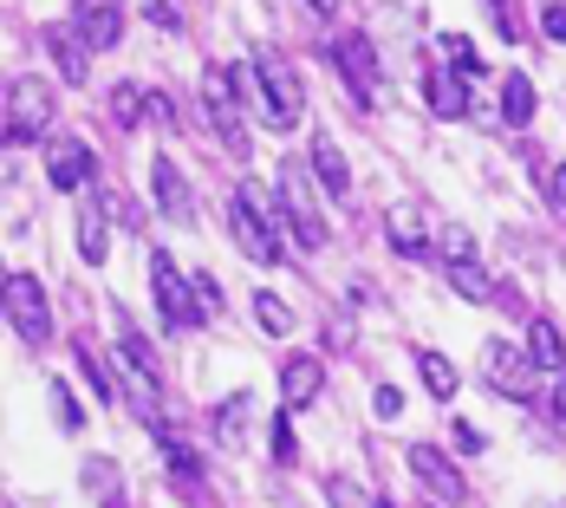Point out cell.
I'll use <instances>...</instances> for the list:
<instances>
[{
    "mask_svg": "<svg viewBox=\"0 0 566 508\" xmlns=\"http://www.w3.org/2000/svg\"><path fill=\"white\" fill-rule=\"evenodd\" d=\"M417 372H423V385H430L437 397H455V385H462V372H455L443 352H430V345L417 352Z\"/></svg>",
    "mask_w": 566,
    "mask_h": 508,
    "instance_id": "cell-22",
    "label": "cell"
},
{
    "mask_svg": "<svg viewBox=\"0 0 566 508\" xmlns=\"http://www.w3.org/2000/svg\"><path fill=\"white\" fill-rule=\"evenodd\" d=\"M72 352H78V379H85V385H92L98 397H117V392H112V379H105V372L92 365V352H85V345H72Z\"/></svg>",
    "mask_w": 566,
    "mask_h": 508,
    "instance_id": "cell-31",
    "label": "cell"
},
{
    "mask_svg": "<svg viewBox=\"0 0 566 508\" xmlns=\"http://www.w3.org/2000/svg\"><path fill=\"white\" fill-rule=\"evenodd\" d=\"M313 169H319L326 196H345V189H352V164L339 157V144H333V137H313Z\"/></svg>",
    "mask_w": 566,
    "mask_h": 508,
    "instance_id": "cell-19",
    "label": "cell"
},
{
    "mask_svg": "<svg viewBox=\"0 0 566 508\" xmlns=\"http://www.w3.org/2000/svg\"><path fill=\"white\" fill-rule=\"evenodd\" d=\"M450 287L462 293V300H475V307H482V300H495V281H489V274H482L475 261H462V268H450Z\"/></svg>",
    "mask_w": 566,
    "mask_h": 508,
    "instance_id": "cell-25",
    "label": "cell"
},
{
    "mask_svg": "<svg viewBox=\"0 0 566 508\" xmlns=\"http://www.w3.org/2000/svg\"><path fill=\"white\" fill-rule=\"evenodd\" d=\"M502 117H509L514 131L534 117V79H527V72H509V79H502Z\"/></svg>",
    "mask_w": 566,
    "mask_h": 508,
    "instance_id": "cell-21",
    "label": "cell"
},
{
    "mask_svg": "<svg viewBox=\"0 0 566 508\" xmlns=\"http://www.w3.org/2000/svg\"><path fill=\"white\" fill-rule=\"evenodd\" d=\"M228 85H234V79H228L222 65H209V72H202V105H209V117H216V131H222L228 151L248 157V124H241V105L228 99Z\"/></svg>",
    "mask_w": 566,
    "mask_h": 508,
    "instance_id": "cell-8",
    "label": "cell"
},
{
    "mask_svg": "<svg viewBox=\"0 0 566 508\" xmlns=\"http://www.w3.org/2000/svg\"><path fill=\"white\" fill-rule=\"evenodd\" d=\"M228 235H234V248H241L248 261H261V268L281 255V228L268 222L248 196H228Z\"/></svg>",
    "mask_w": 566,
    "mask_h": 508,
    "instance_id": "cell-6",
    "label": "cell"
},
{
    "mask_svg": "<svg viewBox=\"0 0 566 508\" xmlns=\"http://www.w3.org/2000/svg\"><path fill=\"white\" fill-rule=\"evenodd\" d=\"M78 483L92 489V502H98V508H124V502H130L124 469H117L112 456H85V463H78Z\"/></svg>",
    "mask_w": 566,
    "mask_h": 508,
    "instance_id": "cell-15",
    "label": "cell"
},
{
    "mask_svg": "<svg viewBox=\"0 0 566 508\" xmlns=\"http://www.w3.org/2000/svg\"><path fill=\"white\" fill-rule=\"evenodd\" d=\"M46 397H53V417H59V431H85V411L72 404V385H65V379H53V385H46Z\"/></svg>",
    "mask_w": 566,
    "mask_h": 508,
    "instance_id": "cell-26",
    "label": "cell"
},
{
    "mask_svg": "<svg viewBox=\"0 0 566 508\" xmlns=\"http://www.w3.org/2000/svg\"><path fill=\"white\" fill-rule=\"evenodd\" d=\"M150 189H157V209H164L170 222H182V216H189V189H182V169H176V157H157V164H150Z\"/></svg>",
    "mask_w": 566,
    "mask_h": 508,
    "instance_id": "cell-17",
    "label": "cell"
},
{
    "mask_svg": "<svg viewBox=\"0 0 566 508\" xmlns=\"http://www.w3.org/2000/svg\"><path fill=\"white\" fill-rule=\"evenodd\" d=\"M40 40H46L53 65L65 72V85H85V79H92V46H85V33H78V27H65V20H59V27H46Z\"/></svg>",
    "mask_w": 566,
    "mask_h": 508,
    "instance_id": "cell-12",
    "label": "cell"
},
{
    "mask_svg": "<svg viewBox=\"0 0 566 508\" xmlns=\"http://www.w3.org/2000/svg\"><path fill=\"white\" fill-rule=\"evenodd\" d=\"M150 287H157V313H164V333H189V326H202L209 313H202V300H189L196 281H182L176 274V261L157 248L150 255Z\"/></svg>",
    "mask_w": 566,
    "mask_h": 508,
    "instance_id": "cell-2",
    "label": "cell"
},
{
    "mask_svg": "<svg viewBox=\"0 0 566 508\" xmlns=\"http://www.w3.org/2000/svg\"><path fill=\"white\" fill-rule=\"evenodd\" d=\"M527 352H534L541 372H566V345H560V326L554 320H534L527 326Z\"/></svg>",
    "mask_w": 566,
    "mask_h": 508,
    "instance_id": "cell-20",
    "label": "cell"
},
{
    "mask_svg": "<svg viewBox=\"0 0 566 508\" xmlns=\"http://www.w3.org/2000/svg\"><path fill=\"white\" fill-rule=\"evenodd\" d=\"M254 85H261V99H268V117H274L281 131L306 117V85H300V72H293V65L274 53V46H261V53H254Z\"/></svg>",
    "mask_w": 566,
    "mask_h": 508,
    "instance_id": "cell-1",
    "label": "cell"
},
{
    "mask_svg": "<svg viewBox=\"0 0 566 508\" xmlns=\"http://www.w3.org/2000/svg\"><path fill=\"white\" fill-rule=\"evenodd\" d=\"M105 216H112V209H105V196L92 189V196L78 203V255H85L92 268H98V261L112 255V241H105Z\"/></svg>",
    "mask_w": 566,
    "mask_h": 508,
    "instance_id": "cell-16",
    "label": "cell"
},
{
    "mask_svg": "<svg viewBox=\"0 0 566 508\" xmlns=\"http://www.w3.org/2000/svg\"><path fill=\"white\" fill-rule=\"evenodd\" d=\"M547 404H554V417L566 424V372H554V392H547Z\"/></svg>",
    "mask_w": 566,
    "mask_h": 508,
    "instance_id": "cell-39",
    "label": "cell"
},
{
    "mask_svg": "<svg viewBox=\"0 0 566 508\" xmlns=\"http://www.w3.org/2000/svg\"><path fill=\"white\" fill-rule=\"evenodd\" d=\"M144 20H150V27H164V33H182V13H176L170 0H144Z\"/></svg>",
    "mask_w": 566,
    "mask_h": 508,
    "instance_id": "cell-32",
    "label": "cell"
},
{
    "mask_svg": "<svg viewBox=\"0 0 566 508\" xmlns=\"http://www.w3.org/2000/svg\"><path fill=\"white\" fill-rule=\"evenodd\" d=\"M443 59H450L455 72H469V79H482V59H475V46H469V40H455V33H443Z\"/></svg>",
    "mask_w": 566,
    "mask_h": 508,
    "instance_id": "cell-29",
    "label": "cell"
},
{
    "mask_svg": "<svg viewBox=\"0 0 566 508\" xmlns=\"http://www.w3.org/2000/svg\"><path fill=\"white\" fill-rule=\"evenodd\" d=\"M319 392H326V365L313 359V352H293L281 365V397L286 411H306V404H319Z\"/></svg>",
    "mask_w": 566,
    "mask_h": 508,
    "instance_id": "cell-11",
    "label": "cell"
},
{
    "mask_svg": "<svg viewBox=\"0 0 566 508\" xmlns=\"http://www.w3.org/2000/svg\"><path fill=\"white\" fill-rule=\"evenodd\" d=\"M306 7H313V13H339V0H306Z\"/></svg>",
    "mask_w": 566,
    "mask_h": 508,
    "instance_id": "cell-40",
    "label": "cell"
},
{
    "mask_svg": "<svg viewBox=\"0 0 566 508\" xmlns=\"http://www.w3.org/2000/svg\"><path fill=\"white\" fill-rule=\"evenodd\" d=\"M112 112H117V124H130V131H137V124L150 117V92L124 79V85H117V99H112Z\"/></svg>",
    "mask_w": 566,
    "mask_h": 508,
    "instance_id": "cell-24",
    "label": "cell"
},
{
    "mask_svg": "<svg viewBox=\"0 0 566 508\" xmlns=\"http://www.w3.org/2000/svg\"><path fill=\"white\" fill-rule=\"evenodd\" d=\"M378 508H391V502H378Z\"/></svg>",
    "mask_w": 566,
    "mask_h": 508,
    "instance_id": "cell-41",
    "label": "cell"
},
{
    "mask_svg": "<svg viewBox=\"0 0 566 508\" xmlns=\"http://www.w3.org/2000/svg\"><path fill=\"white\" fill-rule=\"evenodd\" d=\"M547 203H554V216H566V164L547 169Z\"/></svg>",
    "mask_w": 566,
    "mask_h": 508,
    "instance_id": "cell-37",
    "label": "cell"
},
{
    "mask_svg": "<svg viewBox=\"0 0 566 508\" xmlns=\"http://www.w3.org/2000/svg\"><path fill=\"white\" fill-rule=\"evenodd\" d=\"M254 320H261V326H268L274 339H286V333H293V307H286L281 293H268V287L254 293Z\"/></svg>",
    "mask_w": 566,
    "mask_h": 508,
    "instance_id": "cell-23",
    "label": "cell"
},
{
    "mask_svg": "<svg viewBox=\"0 0 566 508\" xmlns=\"http://www.w3.org/2000/svg\"><path fill=\"white\" fill-rule=\"evenodd\" d=\"M385 235H391V248L403 255V261H423L430 255V222H423V203H397L391 209V222H385Z\"/></svg>",
    "mask_w": 566,
    "mask_h": 508,
    "instance_id": "cell-14",
    "label": "cell"
},
{
    "mask_svg": "<svg viewBox=\"0 0 566 508\" xmlns=\"http://www.w3.org/2000/svg\"><path fill=\"white\" fill-rule=\"evenodd\" d=\"M541 33L566 46V7H560V0H547V7H541Z\"/></svg>",
    "mask_w": 566,
    "mask_h": 508,
    "instance_id": "cell-34",
    "label": "cell"
},
{
    "mask_svg": "<svg viewBox=\"0 0 566 508\" xmlns=\"http://www.w3.org/2000/svg\"><path fill=\"white\" fill-rule=\"evenodd\" d=\"M7 326L27 352H40L53 339V313H46V293H40L33 274H7Z\"/></svg>",
    "mask_w": 566,
    "mask_h": 508,
    "instance_id": "cell-3",
    "label": "cell"
},
{
    "mask_svg": "<svg viewBox=\"0 0 566 508\" xmlns=\"http://www.w3.org/2000/svg\"><path fill=\"white\" fill-rule=\"evenodd\" d=\"M72 27L85 33L92 53H112L117 40H124V7H117V0H78V20H72Z\"/></svg>",
    "mask_w": 566,
    "mask_h": 508,
    "instance_id": "cell-13",
    "label": "cell"
},
{
    "mask_svg": "<svg viewBox=\"0 0 566 508\" xmlns=\"http://www.w3.org/2000/svg\"><path fill=\"white\" fill-rule=\"evenodd\" d=\"M241 431H248V397H228L222 411H216V437L222 444H241Z\"/></svg>",
    "mask_w": 566,
    "mask_h": 508,
    "instance_id": "cell-27",
    "label": "cell"
},
{
    "mask_svg": "<svg viewBox=\"0 0 566 508\" xmlns=\"http://www.w3.org/2000/svg\"><path fill=\"white\" fill-rule=\"evenodd\" d=\"M46 176H53V189H65V196L92 189V176H98L92 144H85V137H53V144H46Z\"/></svg>",
    "mask_w": 566,
    "mask_h": 508,
    "instance_id": "cell-7",
    "label": "cell"
},
{
    "mask_svg": "<svg viewBox=\"0 0 566 508\" xmlns=\"http://www.w3.org/2000/svg\"><path fill=\"white\" fill-rule=\"evenodd\" d=\"M326 496H333L339 508H378L365 489H358V483H352V476H333V483H326Z\"/></svg>",
    "mask_w": 566,
    "mask_h": 508,
    "instance_id": "cell-30",
    "label": "cell"
},
{
    "mask_svg": "<svg viewBox=\"0 0 566 508\" xmlns=\"http://www.w3.org/2000/svg\"><path fill=\"white\" fill-rule=\"evenodd\" d=\"M430 112L437 117H462L469 112V72H430Z\"/></svg>",
    "mask_w": 566,
    "mask_h": 508,
    "instance_id": "cell-18",
    "label": "cell"
},
{
    "mask_svg": "<svg viewBox=\"0 0 566 508\" xmlns=\"http://www.w3.org/2000/svg\"><path fill=\"white\" fill-rule=\"evenodd\" d=\"M403 456H410V469H417V483H423V489L437 496V508H443V502H469V489H462V476L450 469V456L437 450V444H410Z\"/></svg>",
    "mask_w": 566,
    "mask_h": 508,
    "instance_id": "cell-10",
    "label": "cell"
},
{
    "mask_svg": "<svg viewBox=\"0 0 566 508\" xmlns=\"http://www.w3.org/2000/svg\"><path fill=\"white\" fill-rule=\"evenodd\" d=\"M371 411H378V417H403V392H397V385H378V392H371Z\"/></svg>",
    "mask_w": 566,
    "mask_h": 508,
    "instance_id": "cell-35",
    "label": "cell"
},
{
    "mask_svg": "<svg viewBox=\"0 0 566 508\" xmlns=\"http://www.w3.org/2000/svg\"><path fill=\"white\" fill-rule=\"evenodd\" d=\"M196 300H202V313H222V293H216L209 274H196Z\"/></svg>",
    "mask_w": 566,
    "mask_h": 508,
    "instance_id": "cell-38",
    "label": "cell"
},
{
    "mask_svg": "<svg viewBox=\"0 0 566 508\" xmlns=\"http://www.w3.org/2000/svg\"><path fill=\"white\" fill-rule=\"evenodd\" d=\"M7 508H20V502H7Z\"/></svg>",
    "mask_w": 566,
    "mask_h": 508,
    "instance_id": "cell-42",
    "label": "cell"
},
{
    "mask_svg": "<svg viewBox=\"0 0 566 508\" xmlns=\"http://www.w3.org/2000/svg\"><path fill=\"white\" fill-rule=\"evenodd\" d=\"M437 241H443V255H450V268H462V261H475V235H469L462 222H450L443 235H437Z\"/></svg>",
    "mask_w": 566,
    "mask_h": 508,
    "instance_id": "cell-28",
    "label": "cell"
},
{
    "mask_svg": "<svg viewBox=\"0 0 566 508\" xmlns=\"http://www.w3.org/2000/svg\"><path fill=\"white\" fill-rule=\"evenodd\" d=\"M482 7H489V20H495V40H521L514 20H509V0H482Z\"/></svg>",
    "mask_w": 566,
    "mask_h": 508,
    "instance_id": "cell-36",
    "label": "cell"
},
{
    "mask_svg": "<svg viewBox=\"0 0 566 508\" xmlns=\"http://www.w3.org/2000/svg\"><path fill=\"white\" fill-rule=\"evenodd\" d=\"M333 59H339L352 99L371 105V99H378V53H371V40H365V33H339V40H333Z\"/></svg>",
    "mask_w": 566,
    "mask_h": 508,
    "instance_id": "cell-9",
    "label": "cell"
},
{
    "mask_svg": "<svg viewBox=\"0 0 566 508\" xmlns=\"http://www.w3.org/2000/svg\"><path fill=\"white\" fill-rule=\"evenodd\" d=\"M300 456V437H293V424H286V411L274 417V463H293Z\"/></svg>",
    "mask_w": 566,
    "mask_h": 508,
    "instance_id": "cell-33",
    "label": "cell"
},
{
    "mask_svg": "<svg viewBox=\"0 0 566 508\" xmlns=\"http://www.w3.org/2000/svg\"><path fill=\"white\" fill-rule=\"evenodd\" d=\"M482 372H489V385H502L514 404H534V392H541V365H534V352H521V345H509V339H489Z\"/></svg>",
    "mask_w": 566,
    "mask_h": 508,
    "instance_id": "cell-5",
    "label": "cell"
},
{
    "mask_svg": "<svg viewBox=\"0 0 566 508\" xmlns=\"http://www.w3.org/2000/svg\"><path fill=\"white\" fill-rule=\"evenodd\" d=\"M46 124H53V92H46L33 72L7 79V144H27V137H40Z\"/></svg>",
    "mask_w": 566,
    "mask_h": 508,
    "instance_id": "cell-4",
    "label": "cell"
}]
</instances>
